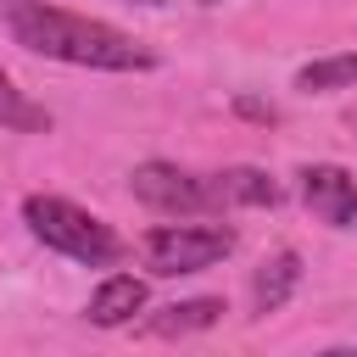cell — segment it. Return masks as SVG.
I'll return each instance as SVG.
<instances>
[{
  "mask_svg": "<svg viewBox=\"0 0 357 357\" xmlns=\"http://www.w3.org/2000/svg\"><path fill=\"white\" fill-rule=\"evenodd\" d=\"M6 28H11V39L22 50L67 61V67H95V73H151L156 67V50H145L123 28L78 17V11H61L50 0H17V6H6Z\"/></svg>",
  "mask_w": 357,
  "mask_h": 357,
  "instance_id": "cell-1",
  "label": "cell"
},
{
  "mask_svg": "<svg viewBox=\"0 0 357 357\" xmlns=\"http://www.w3.org/2000/svg\"><path fill=\"white\" fill-rule=\"evenodd\" d=\"M139 307H145V279H134V273H112V279H100V290L89 296V324L117 329V324H134Z\"/></svg>",
  "mask_w": 357,
  "mask_h": 357,
  "instance_id": "cell-6",
  "label": "cell"
},
{
  "mask_svg": "<svg viewBox=\"0 0 357 357\" xmlns=\"http://www.w3.org/2000/svg\"><path fill=\"white\" fill-rule=\"evenodd\" d=\"M22 223L39 245L73 257V262H89V268H112L123 257V240L112 234V223H100L95 212L61 201V195H28L22 201Z\"/></svg>",
  "mask_w": 357,
  "mask_h": 357,
  "instance_id": "cell-2",
  "label": "cell"
},
{
  "mask_svg": "<svg viewBox=\"0 0 357 357\" xmlns=\"http://www.w3.org/2000/svg\"><path fill=\"white\" fill-rule=\"evenodd\" d=\"M301 201L312 206L318 223L329 229H357V178L335 162H312L301 167Z\"/></svg>",
  "mask_w": 357,
  "mask_h": 357,
  "instance_id": "cell-5",
  "label": "cell"
},
{
  "mask_svg": "<svg viewBox=\"0 0 357 357\" xmlns=\"http://www.w3.org/2000/svg\"><path fill=\"white\" fill-rule=\"evenodd\" d=\"M357 84V50H340V56H318L296 73V89L301 95H335V89H351Z\"/></svg>",
  "mask_w": 357,
  "mask_h": 357,
  "instance_id": "cell-10",
  "label": "cell"
},
{
  "mask_svg": "<svg viewBox=\"0 0 357 357\" xmlns=\"http://www.w3.org/2000/svg\"><path fill=\"white\" fill-rule=\"evenodd\" d=\"M234 251V229L229 223H156L139 240V257L151 273L173 279V273H201L212 262H223Z\"/></svg>",
  "mask_w": 357,
  "mask_h": 357,
  "instance_id": "cell-3",
  "label": "cell"
},
{
  "mask_svg": "<svg viewBox=\"0 0 357 357\" xmlns=\"http://www.w3.org/2000/svg\"><path fill=\"white\" fill-rule=\"evenodd\" d=\"M139 6H173V0H139Z\"/></svg>",
  "mask_w": 357,
  "mask_h": 357,
  "instance_id": "cell-13",
  "label": "cell"
},
{
  "mask_svg": "<svg viewBox=\"0 0 357 357\" xmlns=\"http://www.w3.org/2000/svg\"><path fill=\"white\" fill-rule=\"evenodd\" d=\"M212 190H218V212L223 206H279V184L262 167H223V173H212Z\"/></svg>",
  "mask_w": 357,
  "mask_h": 357,
  "instance_id": "cell-8",
  "label": "cell"
},
{
  "mask_svg": "<svg viewBox=\"0 0 357 357\" xmlns=\"http://www.w3.org/2000/svg\"><path fill=\"white\" fill-rule=\"evenodd\" d=\"M351 128H357V117H351Z\"/></svg>",
  "mask_w": 357,
  "mask_h": 357,
  "instance_id": "cell-15",
  "label": "cell"
},
{
  "mask_svg": "<svg viewBox=\"0 0 357 357\" xmlns=\"http://www.w3.org/2000/svg\"><path fill=\"white\" fill-rule=\"evenodd\" d=\"M128 190H134L151 212H167V218L218 212L212 173H190V167H173V162H139V167L128 173Z\"/></svg>",
  "mask_w": 357,
  "mask_h": 357,
  "instance_id": "cell-4",
  "label": "cell"
},
{
  "mask_svg": "<svg viewBox=\"0 0 357 357\" xmlns=\"http://www.w3.org/2000/svg\"><path fill=\"white\" fill-rule=\"evenodd\" d=\"M201 6H223V0H201Z\"/></svg>",
  "mask_w": 357,
  "mask_h": 357,
  "instance_id": "cell-14",
  "label": "cell"
},
{
  "mask_svg": "<svg viewBox=\"0 0 357 357\" xmlns=\"http://www.w3.org/2000/svg\"><path fill=\"white\" fill-rule=\"evenodd\" d=\"M240 112H245V117H268V123H273V106H262V100H240Z\"/></svg>",
  "mask_w": 357,
  "mask_h": 357,
  "instance_id": "cell-12",
  "label": "cell"
},
{
  "mask_svg": "<svg viewBox=\"0 0 357 357\" xmlns=\"http://www.w3.org/2000/svg\"><path fill=\"white\" fill-rule=\"evenodd\" d=\"M0 128H17V134H45L50 128V112L33 106L6 73H0Z\"/></svg>",
  "mask_w": 357,
  "mask_h": 357,
  "instance_id": "cell-11",
  "label": "cell"
},
{
  "mask_svg": "<svg viewBox=\"0 0 357 357\" xmlns=\"http://www.w3.org/2000/svg\"><path fill=\"white\" fill-rule=\"evenodd\" d=\"M296 284H301V257H296V251L268 257V262L257 268V279H251V307H257V318L279 312V307L296 296Z\"/></svg>",
  "mask_w": 357,
  "mask_h": 357,
  "instance_id": "cell-7",
  "label": "cell"
},
{
  "mask_svg": "<svg viewBox=\"0 0 357 357\" xmlns=\"http://www.w3.org/2000/svg\"><path fill=\"white\" fill-rule=\"evenodd\" d=\"M218 318H223V301H218V296H195V301L162 307L145 329H151V335H195V329H212Z\"/></svg>",
  "mask_w": 357,
  "mask_h": 357,
  "instance_id": "cell-9",
  "label": "cell"
}]
</instances>
